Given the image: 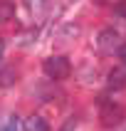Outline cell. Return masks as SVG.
<instances>
[{
	"mask_svg": "<svg viewBox=\"0 0 126 131\" xmlns=\"http://www.w3.org/2000/svg\"><path fill=\"white\" fill-rule=\"evenodd\" d=\"M44 72L50 79H67L69 72H72V64H69V59L57 54V57H50L44 59Z\"/></svg>",
	"mask_w": 126,
	"mask_h": 131,
	"instance_id": "obj_2",
	"label": "cell"
},
{
	"mask_svg": "<svg viewBox=\"0 0 126 131\" xmlns=\"http://www.w3.org/2000/svg\"><path fill=\"white\" fill-rule=\"evenodd\" d=\"M25 7H27L32 15H42L44 7H47V0H25Z\"/></svg>",
	"mask_w": 126,
	"mask_h": 131,
	"instance_id": "obj_7",
	"label": "cell"
},
{
	"mask_svg": "<svg viewBox=\"0 0 126 131\" xmlns=\"http://www.w3.org/2000/svg\"><path fill=\"white\" fill-rule=\"evenodd\" d=\"M3 50H5V45H3V40H0V59H3Z\"/></svg>",
	"mask_w": 126,
	"mask_h": 131,
	"instance_id": "obj_13",
	"label": "cell"
},
{
	"mask_svg": "<svg viewBox=\"0 0 126 131\" xmlns=\"http://www.w3.org/2000/svg\"><path fill=\"white\" fill-rule=\"evenodd\" d=\"M99 116H101L104 126H116L124 119V106L121 104H104L101 111H99Z\"/></svg>",
	"mask_w": 126,
	"mask_h": 131,
	"instance_id": "obj_3",
	"label": "cell"
},
{
	"mask_svg": "<svg viewBox=\"0 0 126 131\" xmlns=\"http://www.w3.org/2000/svg\"><path fill=\"white\" fill-rule=\"evenodd\" d=\"M114 13H116L119 17H126V0H119L116 5H114Z\"/></svg>",
	"mask_w": 126,
	"mask_h": 131,
	"instance_id": "obj_10",
	"label": "cell"
},
{
	"mask_svg": "<svg viewBox=\"0 0 126 131\" xmlns=\"http://www.w3.org/2000/svg\"><path fill=\"white\" fill-rule=\"evenodd\" d=\"M22 129L25 131H50V124H47L40 114H32V116H27L22 121Z\"/></svg>",
	"mask_w": 126,
	"mask_h": 131,
	"instance_id": "obj_5",
	"label": "cell"
},
{
	"mask_svg": "<svg viewBox=\"0 0 126 131\" xmlns=\"http://www.w3.org/2000/svg\"><path fill=\"white\" fill-rule=\"evenodd\" d=\"M15 79H17V74L13 72V67H7V69H3V72H0V84H3V87L13 84Z\"/></svg>",
	"mask_w": 126,
	"mask_h": 131,
	"instance_id": "obj_8",
	"label": "cell"
},
{
	"mask_svg": "<svg viewBox=\"0 0 126 131\" xmlns=\"http://www.w3.org/2000/svg\"><path fill=\"white\" fill-rule=\"evenodd\" d=\"M0 131H17V116H10L5 124L0 126Z\"/></svg>",
	"mask_w": 126,
	"mask_h": 131,
	"instance_id": "obj_9",
	"label": "cell"
},
{
	"mask_svg": "<svg viewBox=\"0 0 126 131\" xmlns=\"http://www.w3.org/2000/svg\"><path fill=\"white\" fill-rule=\"evenodd\" d=\"M119 54H121V62H124V64H126V45H124V47H121V52H119Z\"/></svg>",
	"mask_w": 126,
	"mask_h": 131,
	"instance_id": "obj_12",
	"label": "cell"
},
{
	"mask_svg": "<svg viewBox=\"0 0 126 131\" xmlns=\"http://www.w3.org/2000/svg\"><path fill=\"white\" fill-rule=\"evenodd\" d=\"M15 17V3L13 0H0V22H7Z\"/></svg>",
	"mask_w": 126,
	"mask_h": 131,
	"instance_id": "obj_6",
	"label": "cell"
},
{
	"mask_svg": "<svg viewBox=\"0 0 126 131\" xmlns=\"http://www.w3.org/2000/svg\"><path fill=\"white\" fill-rule=\"evenodd\" d=\"M106 84H109V89H114V92H119V89L126 87V72L121 69V67H114L109 72V79H106Z\"/></svg>",
	"mask_w": 126,
	"mask_h": 131,
	"instance_id": "obj_4",
	"label": "cell"
},
{
	"mask_svg": "<svg viewBox=\"0 0 126 131\" xmlns=\"http://www.w3.org/2000/svg\"><path fill=\"white\" fill-rule=\"evenodd\" d=\"M126 42H121V35H119L116 30H101L99 32V37H96V47H99V52L101 54H114V52H121V47H124Z\"/></svg>",
	"mask_w": 126,
	"mask_h": 131,
	"instance_id": "obj_1",
	"label": "cell"
},
{
	"mask_svg": "<svg viewBox=\"0 0 126 131\" xmlns=\"http://www.w3.org/2000/svg\"><path fill=\"white\" fill-rule=\"evenodd\" d=\"M74 126H77V119H67V121H64V126H62L59 131H72Z\"/></svg>",
	"mask_w": 126,
	"mask_h": 131,
	"instance_id": "obj_11",
	"label": "cell"
}]
</instances>
